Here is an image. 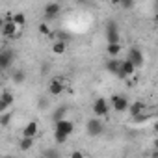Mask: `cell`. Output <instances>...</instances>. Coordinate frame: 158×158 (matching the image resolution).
Segmentation results:
<instances>
[{"label":"cell","mask_w":158,"mask_h":158,"mask_svg":"<svg viewBox=\"0 0 158 158\" xmlns=\"http://www.w3.org/2000/svg\"><path fill=\"white\" fill-rule=\"evenodd\" d=\"M151 158H158V151H152L151 152Z\"/></svg>","instance_id":"30"},{"label":"cell","mask_w":158,"mask_h":158,"mask_svg":"<svg viewBox=\"0 0 158 158\" xmlns=\"http://www.w3.org/2000/svg\"><path fill=\"white\" fill-rule=\"evenodd\" d=\"M13 102H15L13 93H11V91H8V89H4V91H2V95H0V114L8 112V108H10Z\"/></svg>","instance_id":"9"},{"label":"cell","mask_w":158,"mask_h":158,"mask_svg":"<svg viewBox=\"0 0 158 158\" xmlns=\"http://www.w3.org/2000/svg\"><path fill=\"white\" fill-rule=\"evenodd\" d=\"M110 102L104 99V97H99L95 102H93V114L97 115V117H106L108 115V112H110Z\"/></svg>","instance_id":"3"},{"label":"cell","mask_w":158,"mask_h":158,"mask_svg":"<svg viewBox=\"0 0 158 158\" xmlns=\"http://www.w3.org/2000/svg\"><path fill=\"white\" fill-rule=\"evenodd\" d=\"M37 123L35 121H30V123H26V127L23 128V138H32L34 139V136L37 134Z\"/></svg>","instance_id":"15"},{"label":"cell","mask_w":158,"mask_h":158,"mask_svg":"<svg viewBox=\"0 0 158 158\" xmlns=\"http://www.w3.org/2000/svg\"><path fill=\"white\" fill-rule=\"evenodd\" d=\"M50 106V102H48V99H45V97H41L39 101H37V108L39 110H47Z\"/></svg>","instance_id":"24"},{"label":"cell","mask_w":158,"mask_h":158,"mask_svg":"<svg viewBox=\"0 0 158 158\" xmlns=\"http://www.w3.org/2000/svg\"><path fill=\"white\" fill-rule=\"evenodd\" d=\"M13 60H15V52L11 48L4 47L2 50H0V67H2V71H8L11 67Z\"/></svg>","instance_id":"4"},{"label":"cell","mask_w":158,"mask_h":158,"mask_svg":"<svg viewBox=\"0 0 158 158\" xmlns=\"http://www.w3.org/2000/svg\"><path fill=\"white\" fill-rule=\"evenodd\" d=\"M104 69H106L110 74H115V76H117V73H119V69H121V61H119L117 58H110V60L104 63Z\"/></svg>","instance_id":"13"},{"label":"cell","mask_w":158,"mask_h":158,"mask_svg":"<svg viewBox=\"0 0 158 158\" xmlns=\"http://www.w3.org/2000/svg\"><path fill=\"white\" fill-rule=\"evenodd\" d=\"M119 6H121L123 10H132V8H134L136 4L132 2V0H123V2H119Z\"/></svg>","instance_id":"25"},{"label":"cell","mask_w":158,"mask_h":158,"mask_svg":"<svg viewBox=\"0 0 158 158\" xmlns=\"http://www.w3.org/2000/svg\"><path fill=\"white\" fill-rule=\"evenodd\" d=\"M134 71H136L134 63L128 61V60H123V61H121V69H119V73H117V78H128L130 74H134Z\"/></svg>","instance_id":"11"},{"label":"cell","mask_w":158,"mask_h":158,"mask_svg":"<svg viewBox=\"0 0 158 158\" xmlns=\"http://www.w3.org/2000/svg\"><path fill=\"white\" fill-rule=\"evenodd\" d=\"M56 125V134H63V136H71L73 132H74V125H73V121H69V119H61V121H58V123H54Z\"/></svg>","instance_id":"7"},{"label":"cell","mask_w":158,"mask_h":158,"mask_svg":"<svg viewBox=\"0 0 158 158\" xmlns=\"http://www.w3.org/2000/svg\"><path fill=\"white\" fill-rule=\"evenodd\" d=\"M60 11H61V6L58 2H47L43 8V17H45V21H52L60 15Z\"/></svg>","instance_id":"5"},{"label":"cell","mask_w":158,"mask_h":158,"mask_svg":"<svg viewBox=\"0 0 158 158\" xmlns=\"http://www.w3.org/2000/svg\"><path fill=\"white\" fill-rule=\"evenodd\" d=\"M106 52H108L110 58H117L119 52H121V43H117V45H108V47H106Z\"/></svg>","instance_id":"17"},{"label":"cell","mask_w":158,"mask_h":158,"mask_svg":"<svg viewBox=\"0 0 158 158\" xmlns=\"http://www.w3.org/2000/svg\"><path fill=\"white\" fill-rule=\"evenodd\" d=\"M127 60H128V61H132L136 69H138V67H141V65H143V61H145V58H143V52H141L138 47H132V48L128 50V56H127Z\"/></svg>","instance_id":"8"},{"label":"cell","mask_w":158,"mask_h":158,"mask_svg":"<svg viewBox=\"0 0 158 158\" xmlns=\"http://www.w3.org/2000/svg\"><path fill=\"white\" fill-rule=\"evenodd\" d=\"M11 121V112H4L0 114V127H8Z\"/></svg>","instance_id":"23"},{"label":"cell","mask_w":158,"mask_h":158,"mask_svg":"<svg viewBox=\"0 0 158 158\" xmlns=\"http://www.w3.org/2000/svg\"><path fill=\"white\" fill-rule=\"evenodd\" d=\"M104 30H106V41H108V45H117V43H121L119 26H117L115 21H108Z\"/></svg>","instance_id":"1"},{"label":"cell","mask_w":158,"mask_h":158,"mask_svg":"<svg viewBox=\"0 0 158 158\" xmlns=\"http://www.w3.org/2000/svg\"><path fill=\"white\" fill-rule=\"evenodd\" d=\"M17 28H19V26H17L13 21H2V23H0V32H2L4 37H15Z\"/></svg>","instance_id":"10"},{"label":"cell","mask_w":158,"mask_h":158,"mask_svg":"<svg viewBox=\"0 0 158 158\" xmlns=\"http://www.w3.org/2000/svg\"><path fill=\"white\" fill-rule=\"evenodd\" d=\"M54 139H56L58 145H63V143L67 141V136H63V134H56V132H54Z\"/></svg>","instance_id":"27"},{"label":"cell","mask_w":158,"mask_h":158,"mask_svg":"<svg viewBox=\"0 0 158 158\" xmlns=\"http://www.w3.org/2000/svg\"><path fill=\"white\" fill-rule=\"evenodd\" d=\"M65 112H67V108H65V106L56 108V110H54V114H52V121H54V123H58V121L65 119Z\"/></svg>","instance_id":"18"},{"label":"cell","mask_w":158,"mask_h":158,"mask_svg":"<svg viewBox=\"0 0 158 158\" xmlns=\"http://www.w3.org/2000/svg\"><path fill=\"white\" fill-rule=\"evenodd\" d=\"M152 147H154V151H158V138H156V139L152 141Z\"/></svg>","instance_id":"29"},{"label":"cell","mask_w":158,"mask_h":158,"mask_svg":"<svg viewBox=\"0 0 158 158\" xmlns=\"http://www.w3.org/2000/svg\"><path fill=\"white\" fill-rule=\"evenodd\" d=\"M71 158H84V154H82L80 151H73V152H71Z\"/></svg>","instance_id":"28"},{"label":"cell","mask_w":158,"mask_h":158,"mask_svg":"<svg viewBox=\"0 0 158 158\" xmlns=\"http://www.w3.org/2000/svg\"><path fill=\"white\" fill-rule=\"evenodd\" d=\"M24 80H26V73H24L23 69H15V71L11 73V82H13V84L19 86V84H23Z\"/></svg>","instance_id":"16"},{"label":"cell","mask_w":158,"mask_h":158,"mask_svg":"<svg viewBox=\"0 0 158 158\" xmlns=\"http://www.w3.org/2000/svg\"><path fill=\"white\" fill-rule=\"evenodd\" d=\"M154 19H156V21H158V13H156V17H154Z\"/></svg>","instance_id":"32"},{"label":"cell","mask_w":158,"mask_h":158,"mask_svg":"<svg viewBox=\"0 0 158 158\" xmlns=\"http://www.w3.org/2000/svg\"><path fill=\"white\" fill-rule=\"evenodd\" d=\"M86 132H88V136H91V138L101 136V134L104 132L102 121H101V119H88V123H86Z\"/></svg>","instance_id":"2"},{"label":"cell","mask_w":158,"mask_h":158,"mask_svg":"<svg viewBox=\"0 0 158 158\" xmlns=\"http://www.w3.org/2000/svg\"><path fill=\"white\" fill-rule=\"evenodd\" d=\"M13 23H15L19 28H21V26H24V24H26V17H24V13H21V11H19V13H15V15H13Z\"/></svg>","instance_id":"22"},{"label":"cell","mask_w":158,"mask_h":158,"mask_svg":"<svg viewBox=\"0 0 158 158\" xmlns=\"http://www.w3.org/2000/svg\"><path fill=\"white\" fill-rule=\"evenodd\" d=\"M65 48H67V43H65V41H56V43L52 45V52H54V54H63Z\"/></svg>","instance_id":"20"},{"label":"cell","mask_w":158,"mask_h":158,"mask_svg":"<svg viewBox=\"0 0 158 158\" xmlns=\"http://www.w3.org/2000/svg\"><path fill=\"white\" fill-rule=\"evenodd\" d=\"M48 93L52 97H58V95L63 93V80L61 78H52L50 84H48Z\"/></svg>","instance_id":"12"},{"label":"cell","mask_w":158,"mask_h":158,"mask_svg":"<svg viewBox=\"0 0 158 158\" xmlns=\"http://www.w3.org/2000/svg\"><path fill=\"white\" fill-rule=\"evenodd\" d=\"M39 34H43V35H48V34H50V28H48L47 23H41V24H39Z\"/></svg>","instance_id":"26"},{"label":"cell","mask_w":158,"mask_h":158,"mask_svg":"<svg viewBox=\"0 0 158 158\" xmlns=\"http://www.w3.org/2000/svg\"><path fill=\"white\" fill-rule=\"evenodd\" d=\"M34 147V139L32 138H21V141H19V149L21 151H30Z\"/></svg>","instance_id":"19"},{"label":"cell","mask_w":158,"mask_h":158,"mask_svg":"<svg viewBox=\"0 0 158 158\" xmlns=\"http://www.w3.org/2000/svg\"><path fill=\"white\" fill-rule=\"evenodd\" d=\"M43 158H61V154H60L58 149L50 147V149H45V151H43Z\"/></svg>","instance_id":"21"},{"label":"cell","mask_w":158,"mask_h":158,"mask_svg":"<svg viewBox=\"0 0 158 158\" xmlns=\"http://www.w3.org/2000/svg\"><path fill=\"white\" fill-rule=\"evenodd\" d=\"M152 130H154V132H156V134H158V121H156V123H154V125H152Z\"/></svg>","instance_id":"31"},{"label":"cell","mask_w":158,"mask_h":158,"mask_svg":"<svg viewBox=\"0 0 158 158\" xmlns=\"http://www.w3.org/2000/svg\"><path fill=\"white\" fill-rule=\"evenodd\" d=\"M110 104H112V108L115 112H125V110L130 108V102H128V99L125 95H114L110 99Z\"/></svg>","instance_id":"6"},{"label":"cell","mask_w":158,"mask_h":158,"mask_svg":"<svg viewBox=\"0 0 158 158\" xmlns=\"http://www.w3.org/2000/svg\"><path fill=\"white\" fill-rule=\"evenodd\" d=\"M143 110H145V104H143V102H139V101L132 102V104H130V108H128V112H130L132 119H136V117L143 115Z\"/></svg>","instance_id":"14"}]
</instances>
